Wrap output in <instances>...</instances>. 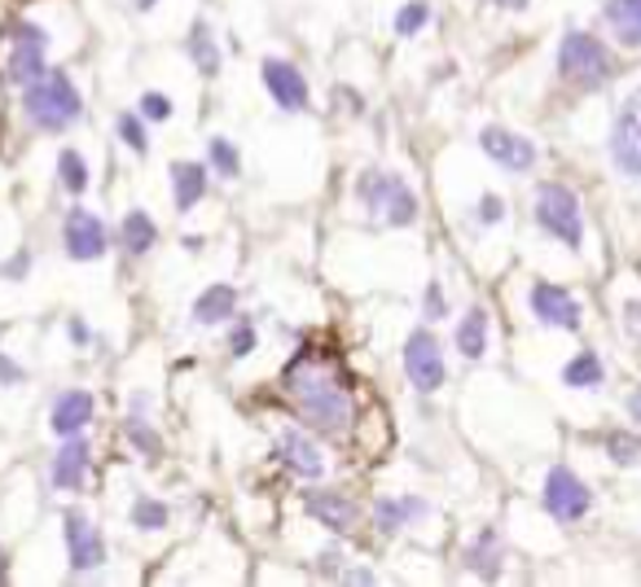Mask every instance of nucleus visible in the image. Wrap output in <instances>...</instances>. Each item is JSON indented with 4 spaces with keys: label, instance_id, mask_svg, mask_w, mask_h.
Here are the masks:
<instances>
[{
    "label": "nucleus",
    "instance_id": "1",
    "mask_svg": "<svg viewBox=\"0 0 641 587\" xmlns=\"http://www.w3.org/2000/svg\"><path fill=\"white\" fill-rule=\"evenodd\" d=\"M286 390H290L299 417L312 421L321 434H343L352 426V395L325 368H317L308 359H294L286 368Z\"/></svg>",
    "mask_w": 641,
    "mask_h": 587
},
{
    "label": "nucleus",
    "instance_id": "2",
    "mask_svg": "<svg viewBox=\"0 0 641 587\" xmlns=\"http://www.w3.org/2000/svg\"><path fill=\"white\" fill-rule=\"evenodd\" d=\"M22 111H27V123L40 132H66L84 115V97L66 71H44L40 80L22 88Z\"/></svg>",
    "mask_w": 641,
    "mask_h": 587
},
{
    "label": "nucleus",
    "instance_id": "3",
    "mask_svg": "<svg viewBox=\"0 0 641 587\" xmlns=\"http://www.w3.org/2000/svg\"><path fill=\"white\" fill-rule=\"evenodd\" d=\"M558 71L567 84H580V88H602L616 71L607 44L589 31H567L562 44H558Z\"/></svg>",
    "mask_w": 641,
    "mask_h": 587
},
{
    "label": "nucleus",
    "instance_id": "4",
    "mask_svg": "<svg viewBox=\"0 0 641 587\" xmlns=\"http://www.w3.org/2000/svg\"><path fill=\"white\" fill-rule=\"evenodd\" d=\"M356 198H361L374 216H383L391 229H409V224L417 220V193H413L400 176L365 171V176L356 180Z\"/></svg>",
    "mask_w": 641,
    "mask_h": 587
},
{
    "label": "nucleus",
    "instance_id": "5",
    "mask_svg": "<svg viewBox=\"0 0 641 587\" xmlns=\"http://www.w3.org/2000/svg\"><path fill=\"white\" fill-rule=\"evenodd\" d=\"M536 224L549 237H558L567 250H580L585 245V216H580V202L567 185H536Z\"/></svg>",
    "mask_w": 641,
    "mask_h": 587
},
{
    "label": "nucleus",
    "instance_id": "6",
    "mask_svg": "<svg viewBox=\"0 0 641 587\" xmlns=\"http://www.w3.org/2000/svg\"><path fill=\"white\" fill-rule=\"evenodd\" d=\"M49 71V31L40 22H18L9 31V57H4V75L9 84L27 88L31 80H40Z\"/></svg>",
    "mask_w": 641,
    "mask_h": 587
},
{
    "label": "nucleus",
    "instance_id": "7",
    "mask_svg": "<svg viewBox=\"0 0 641 587\" xmlns=\"http://www.w3.org/2000/svg\"><path fill=\"white\" fill-rule=\"evenodd\" d=\"M540 504H545V513H549L554 522H580V517L593 509V491H589V482L576 470L554 465V470L545 473Z\"/></svg>",
    "mask_w": 641,
    "mask_h": 587
},
{
    "label": "nucleus",
    "instance_id": "8",
    "mask_svg": "<svg viewBox=\"0 0 641 587\" xmlns=\"http://www.w3.org/2000/svg\"><path fill=\"white\" fill-rule=\"evenodd\" d=\"M404 373L422 395H435L444 386V347L431 329H413L404 338Z\"/></svg>",
    "mask_w": 641,
    "mask_h": 587
},
{
    "label": "nucleus",
    "instance_id": "9",
    "mask_svg": "<svg viewBox=\"0 0 641 587\" xmlns=\"http://www.w3.org/2000/svg\"><path fill=\"white\" fill-rule=\"evenodd\" d=\"M62 539H66V562H71L75 575H89V570L106 566V539L80 509H71L62 517Z\"/></svg>",
    "mask_w": 641,
    "mask_h": 587
},
{
    "label": "nucleus",
    "instance_id": "10",
    "mask_svg": "<svg viewBox=\"0 0 641 587\" xmlns=\"http://www.w3.org/2000/svg\"><path fill=\"white\" fill-rule=\"evenodd\" d=\"M611 163L633 180L641 176V88L629 93V102L611 123Z\"/></svg>",
    "mask_w": 641,
    "mask_h": 587
},
{
    "label": "nucleus",
    "instance_id": "11",
    "mask_svg": "<svg viewBox=\"0 0 641 587\" xmlns=\"http://www.w3.org/2000/svg\"><path fill=\"white\" fill-rule=\"evenodd\" d=\"M259 71H263V88L272 93V102H277L286 115H303V111L312 106L308 80H303V71H299L294 62H286V57H263Z\"/></svg>",
    "mask_w": 641,
    "mask_h": 587
},
{
    "label": "nucleus",
    "instance_id": "12",
    "mask_svg": "<svg viewBox=\"0 0 641 587\" xmlns=\"http://www.w3.org/2000/svg\"><path fill=\"white\" fill-rule=\"evenodd\" d=\"M527 307H531V316L540 321V325H549V329H567V334H576L580 329V303L562 290V285H554V281H536L531 290H527Z\"/></svg>",
    "mask_w": 641,
    "mask_h": 587
},
{
    "label": "nucleus",
    "instance_id": "13",
    "mask_svg": "<svg viewBox=\"0 0 641 587\" xmlns=\"http://www.w3.org/2000/svg\"><path fill=\"white\" fill-rule=\"evenodd\" d=\"M106 224L93 216V211H84V207H75V211H66V220H62V245H66V259H75V263H97L102 254H106Z\"/></svg>",
    "mask_w": 641,
    "mask_h": 587
},
{
    "label": "nucleus",
    "instance_id": "14",
    "mask_svg": "<svg viewBox=\"0 0 641 587\" xmlns=\"http://www.w3.org/2000/svg\"><path fill=\"white\" fill-rule=\"evenodd\" d=\"M479 149H484L497 167H506V171H527V167L536 163V145H531L527 136L510 132V127H502V123H493V127L479 132Z\"/></svg>",
    "mask_w": 641,
    "mask_h": 587
},
{
    "label": "nucleus",
    "instance_id": "15",
    "mask_svg": "<svg viewBox=\"0 0 641 587\" xmlns=\"http://www.w3.org/2000/svg\"><path fill=\"white\" fill-rule=\"evenodd\" d=\"M93 395L89 390H62L49 408V430L58 439H71V434H84V426L93 421Z\"/></svg>",
    "mask_w": 641,
    "mask_h": 587
},
{
    "label": "nucleus",
    "instance_id": "16",
    "mask_svg": "<svg viewBox=\"0 0 641 587\" xmlns=\"http://www.w3.org/2000/svg\"><path fill=\"white\" fill-rule=\"evenodd\" d=\"M89 439L84 434H71V439H62V448H58V457H53V486L58 491H80L84 486V478H89Z\"/></svg>",
    "mask_w": 641,
    "mask_h": 587
},
{
    "label": "nucleus",
    "instance_id": "17",
    "mask_svg": "<svg viewBox=\"0 0 641 587\" xmlns=\"http://www.w3.org/2000/svg\"><path fill=\"white\" fill-rule=\"evenodd\" d=\"M277 461L294 473V478H321V470H325L317 443L303 439L299 430H286V434H281V443H277Z\"/></svg>",
    "mask_w": 641,
    "mask_h": 587
},
{
    "label": "nucleus",
    "instance_id": "18",
    "mask_svg": "<svg viewBox=\"0 0 641 587\" xmlns=\"http://www.w3.org/2000/svg\"><path fill=\"white\" fill-rule=\"evenodd\" d=\"M308 513L334 535H348L352 522H356V504L348 495H339V491H312L308 495Z\"/></svg>",
    "mask_w": 641,
    "mask_h": 587
},
{
    "label": "nucleus",
    "instance_id": "19",
    "mask_svg": "<svg viewBox=\"0 0 641 587\" xmlns=\"http://www.w3.org/2000/svg\"><path fill=\"white\" fill-rule=\"evenodd\" d=\"M422 517H426V504H422L417 495H383V500L374 504V522H379L383 535H400L404 526H413V522H422Z\"/></svg>",
    "mask_w": 641,
    "mask_h": 587
},
{
    "label": "nucleus",
    "instance_id": "20",
    "mask_svg": "<svg viewBox=\"0 0 641 587\" xmlns=\"http://www.w3.org/2000/svg\"><path fill=\"white\" fill-rule=\"evenodd\" d=\"M207 198V167L203 163H172V202L176 211H194Z\"/></svg>",
    "mask_w": 641,
    "mask_h": 587
},
{
    "label": "nucleus",
    "instance_id": "21",
    "mask_svg": "<svg viewBox=\"0 0 641 587\" xmlns=\"http://www.w3.org/2000/svg\"><path fill=\"white\" fill-rule=\"evenodd\" d=\"M234 312H238V290L225 285V281L207 285V290L194 298V321H198V325H225V321H234Z\"/></svg>",
    "mask_w": 641,
    "mask_h": 587
},
{
    "label": "nucleus",
    "instance_id": "22",
    "mask_svg": "<svg viewBox=\"0 0 641 587\" xmlns=\"http://www.w3.org/2000/svg\"><path fill=\"white\" fill-rule=\"evenodd\" d=\"M602 18L616 27L620 44L641 49V0H607V4H602Z\"/></svg>",
    "mask_w": 641,
    "mask_h": 587
},
{
    "label": "nucleus",
    "instance_id": "23",
    "mask_svg": "<svg viewBox=\"0 0 641 587\" xmlns=\"http://www.w3.org/2000/svg\"><path fill=\"white\" fill-rule=\"evenodd\" d=\"M457 352L466 359H484V352H488V312L484 307H471L457 321Z\"/></svg>",
    "mask_w": 641,
    "mask_h": 587
},
{
    "label": "nucleus",
    "instance_id": "24",
    "mask_svg": "<svg viewBox=\"0 0 641 587\" xmlns=\"http://www.w3.org/2000/svg\"><path fill=\"white\" fill-rule=\"evenodd\" d=\"M120 241H124L128 254H149L154 241H158V224H154L145 211H128L124 224H120Z\"/></svg>",
    "mask_w": 641,
    "mask_h": 587
},
{
    "label": "nucleus",
    "instance_id": "25",
    "mask_svg": "<svg viewBox=\"0 0 641 587\" xmlns=\"http://www.w3.org/2000/svg\"><path fill=\"white\" fill-rule=\"evenodd\" d=\"M189 57H194V66H198L207 80L220 71V49H216V40H211V27H207L203 18L189 27Z\"/></svg>",
    "mask_w": 641,
    "mask_h": 587
},
{
    "label": "nucleus",
    "instance_id": "26",
    "mask_svg": "<svg viewBox=\"0 0 641 587\" xmlns=\"http://www.w3.org/2000/svg\"><path fill=\"white\" fill-rule=\"evenodd\" d=\"M466 566H475L484 579L497 575V566H502V544H497V531H493V526L479 531V539L466 548Z\"/></svg>",
    "mask_w": 641,
    "mask_h": 587
},
{
    "label": "nucleus",
    "instance_id": "27",
    "mask_svg": "<svg viewBox=\"0 0 641 587\" xmlns=\"http://www.w3.org/2000/svg\"><path fill=\"white\" fill-rule=\"evenodd\" d=\"M562 381H567L571 390H593V386H602V359L593 352H580L576 359H567Z\"/></svg>",
    "mask_w": 641,
    "mask_h": 587
},
{
    "label": "nucleus",
    "instance_id": "28",
    "mask_svg": "<svg viewBox=\"0 0 641 587\" xmlns=\"http://www.w3.org/2000/svg\"><path fill=\"white\" fill-rule=\"evenodd\" d=\"M58 180H62V189H66V193H75V198L89 189V180H93V176H89V163H84V154H80V149H71V145H66V149L58 154Z\"/></svg>",
    "mask_w": 641,
    "mask_h": 587
},
{
    "label": "nucleus",
    "instance_id": "29",
    "mask_svg": "<svg viewBox=\"0 0 641 587\" xmlns=\"http://www.w3.org/2000/svg\"><path fill=\"white\" fill-rule=\"evenodd\" d=\"M207 158H211V167H216L225 180H238V176H242V154H238V145H234L229 136H211V140H207Z\"/></svg>",
    "mask_w": 641,
    "mask_h": 587
},
{
    "label": "nucleus",
    "instance_id": "30",
    "mask_svg": "<svg viewBox=\"0 0 641 587\" xmlns=\"http://www.w3.org/2000/svg\"><path fill=\"white\" fill-rule=\"evenodd\" d=\"M167 522H172V509H167L163 500L136 495V504H132V526H136V531H163Z\"/></svg>",
    "mask_w": 641,
    "mask_h": 587
},
{
    "label": "nucleus",
    "instance_id": "31",
    "mask_svg": "<svg viewBox=\"0 0 641 587\" xmlns=\"http://www.w3.org/2000/svg\"><path fill=\"white\" fill-rule=\"evenodd\" d=\"M124 434H128V443L136 448V452H141V457H163V439H158V434H154V430H149V426L136 417V412H132L128 421H124Z\"/></svg>",
    "mask_w": 641,
    "mask_h": 587
},
{
    "label": "nucleus",
    "instance_id": "32",
    "mask_svg": "<svg viewBox=\"0 0 641 587\" xmlns=\"http://www.w3.org/2000/svg\"><path fill=\"white\" fill-rule=\"evenodd\" d=\"M426 22H431V4H426V0H409V4L395 13V35L409 40V35H417Z\"/></svg>",
    "mask_w": 641,
    "mask_h": 587
},
{
    "label": "nucleus",
    "instance_id": "33",
    "mask_svg": "<svg viewBox=\"0 0 641 587\" xmlns=\"http://www.w3.org/2000/svg\"><path fill=\"white\" fill-rule=\"evenodd\" d=\"M607 452H611L616 465H638L641 439L638 434H624V430H611V434H607Z\"/></svg>",
    "mask_w": 641,
    "mask_h": 587
},
{
    "label": "nucleus",
    "instance_id": "34",
    "mask_svg": "<svg viewBox=\"0 0 641 587\" xmlns=\"http://www.w3.org/2000/svg\"><path fill=\"white\" fill-rule=\"evenodd\" d=\"M115 127H120V136H124V145H128L132 154H145V149H149V136H145V118H141V115L124 111Z\"/></svg>",
    "mask_w": 641,
    "mask_h": 587
},
{
    "label": "nucleus",
    "instance_id": "35",
    "mask_svg": "<svg viewBox=\"0 0 641 587\" xmlns=\"http://www.w3.org/2000/svg\"><path fill=\"white\" fill-rule=\"evenodd\" d=\"M136 115L145 118V123H167L172 118V97L167 93H145L136 102Z\"/></svg>",
    "mask_w": 641,
    "mask_h": 587
},
{
    "label": "nucleus",
    "instance_id": "36",
    "mask_svg": "<svg viewBox=\"0 0 641 587\" xmlns=\"http://www.w3.org/2000/svg\"><path fill=\"white\" fill-rule=\"evenodd\" d=\"M256 325H251V321H238V325H234V334H229V355H234V359H247V355L256 352Z\"/></svg>",
    "mask_w": 641,
    "mask_h": 587
},
{
    "label": "nucleus",
    "instance_id": "37",
    "mask_svg": "<svg viewBox=\"0 0 641 587\" xmlns=\"http://www.w3.org/2000/svg\"><path fill=\"white\" fill-rule=\"evenodd\" d=\"M422 316H426V321H444V316H448V303H444V290H440V281H431V285H426V298H422Z\"/></svg>",
    "mask_w": 641,
    "mask_h": 587
},
{
    "label": "nucleus",
    "instance_id": "38",
    "mask_svg": "<svg viewBox=\"0 0 641 587\" xmlns=\"http://www.w3.org/2000/svg\"><path fill=\"white\" fill-rule=\"evenodd\" d=\"M475 216H479V224L488 229V224H497V220L506 216V202H502L497 193H484V198H479V211H475Z\"/></svg>",
    "mask_w": 641,
    "mask_h": 587
},
{
    "label": "nucleus",
    "instance_id": "39",
    "mask_svg": "<svg viewBox=\"0 0 641 587\" xmlns=\"http://www.w3.org/2000/svg\"><path fill=\"white\" fill-rule=\"evenodd\" d=\"M317 570L330 575V579H339V575H343V553H339V548H325V553L317 557Z\"/></svg>",
    "mask_w": 641,
    "mask_h": 587
},
{
    "label": "nucleus",
    "instance_id": "40",
    "mask_svg": "<svg viewBox=\"0 0 641 587\" xmlns=\"http://www.w3.org/2000/svg\"><path fill=\"white\" fill-rule=\"evenodd\" d=\"M22 377H27V373H22L18 364H9V359L0 355V381H4V386H13V381H22Z\"/></svg>",
    "mask_w": 641,
    "mask_h": 587
},
{
    "label": "nucleus",
    "instance_id": "41",
    "mask_svg": "<svg viewBox=\"0 0 641 587\" xmlns=\"http://www.w3.org/2000/svg\"><path fill=\"white\" fill-rule=\"evenodd\" d=\"M629 417H633V426H641V390L629 395Z\"/></svg>",
    "mask_w": 641,
    "mask_h": 587
},
{
    "label": "nucleus",
    "instance_id": "42",
    "mask_svg": "<svg viewBox=\"0 0 641 587\" xmlns=\"http://www.w3.org/2000/svg\"><path fill=\"white\" fill-rule=\"evenodd\" d=\"M493 4H497V9H514V13H523V9H527V0H493Z\"/></svg>",
    "mask_w": 641,
    "mask_h": 587
},
{
    "label": "nucleus",
    "instance_id": "43",
    "mask_svg": "<svg viewBox=\"0 0 641 587\" xmlns=\"http://www.w3.org/2000/svg\"><path fill=\"white\" fill-rule=\"evenodd\" d=\"M71 338H75V343H89V329H84L80 321H71Z\"/></svg>",
    "mask_w": 641,
    "mask_h": 587
},
{
    "label": "nucleus",
    "instance_id": "44",
    "mask_svg": "<svg viewBox=\"0 0 641 587\" xmlns=\"http://www.w3.org/2000/svg\"><path fill=\"white\" fill-rule=\"evenodd\" d=\"M132 4H136V9H141V13H149V9H154V4H158V0H132Z\"/></svg>",
    "mask_w": 641,
    "mask_h": 587
},
{
    "label": "nucleus",
    "instance_id": "45",
    "mask_svg": "<svg viewBox=\"0 0 641 587\" xmlns=\"http://www.w3.org/2000/svg\"><path fill=\"white\" fill-rule=\"evenodd\" d=\"M0 579H4V548H0Z\"/></svg>",
    "mask_w": 641,
    "mask_h": 587
}]
</instances>
